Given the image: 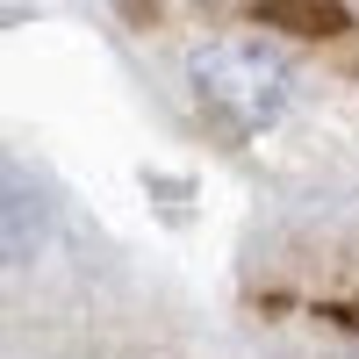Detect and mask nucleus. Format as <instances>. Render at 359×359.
Wrapping results in <instances>:
<instances>
[{"instance_id":"f03ea898","label":"nucleus","mask_w":359,"mask_h":359,"mask_svg":"<svg viewBox=\"0 0 359 359\" xmlns=\"http://www.w3.org/2000/svg\"><path fill=\"white\" fill-rule=\"evenodd\" d=\"M266 15L287 22V29H309V36H331V29H345L338 0H266Z\"/></svg>"},{"instance_id":"f257e3e1","label":"nucleus","mask_w":359,"mask_h":359,"mask_svg":"<svg viewBox=\"0 0 359 359\" xmlns=\"http://www.w3.org/2000/svg\"><path fill=\"white\" fill-rule=\"evenodd\" d=\"M187 72H194L201 108L216 115L230 137L273 130L280 108H287V94H294L287 57H280L273 43H259V36H208V43L187 57Z\"/></svg>"}]
</instances>
